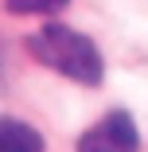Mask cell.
Returning <instances> with one entry per match:
<instances>
[{"label": "cell", "mask_w": 148, "mask_h": 152, "mask_svg": "<svg viewBox=\"0 0 148 152\" xmlns=\"http://www.w3.org/2000/svg\"><path fill=\"white\" fill-rule=\"evenodd\" d=\"M70 0H4V8L16 16H47V12H58Z\"/></svg>", "instance_id": "obj_4"}, {"label": "cell", "mask_w": 148, "mask_h": 152, "mask_svg": "<svg viewBox=\"0 0 148 152\" xmlns=\"http://www.w3.org/2000/svg\"><path fill=\"white\" fill-rule=\"evenodd\" d=\"M27 51H31L35 63L58 70L70 82H82V86H98L105 74V63H101L94 39H86L82 31L63 27V23H47L43 31H35L27 39Z\"/></svg>", "instance_id": "obj_1"}, {"label": "cell", "mask_w": 148, "mask_h": 152, "mask_svg": "<svg viewBox=\"0 0 148 152\" xmlns=\"http://www.w3.org/2000/svg\"><path fill=\"white\" fill-rule=\"evenodd\" d=\"M0 152H43V133L20 117L0 113Z\"/></svg>", "instance_id": "obj_3"}, {"label": "cell", "mask_w": 148, "mask_h": 152, "mask_svg": "<svg viewBox=\"0 0 148 152\" xmlns=\"http://www.w3.org/2000/svg\"><path fill=\"white\" fill-rule=\"evenodd\" d=\"M136 148H140V133L125 109L105 113L98 125H90L78 137V152H136Z\"/></svg>", "instance_id": "obj_2"}]
</instances>
